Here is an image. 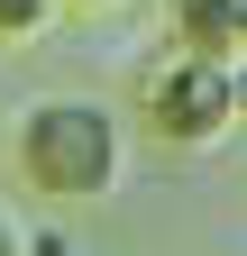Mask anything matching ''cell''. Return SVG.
Returning <instances> with one entry per match:
<instances>
[{"label": "cell", "mask_w": 247, "mask_h": 256, "mask_svg": "<svg viewBox=\"0 0 247 256\" xmlns=\"http://www.w3.org/2000/svg\"><path fill=\"white\" fill-rule=\"evenodd\" d=\"M55 10H128V0H55Z\"/></svg>", "instance_id": "obj_8"}, {"label": "cell", "mask_w": 247, "mask_h": 256, "mask_svg": "<svg viewBox=\"0 0 247 256\" xmlns=\"http://www.w3.org/2000/svg\"><path fill=\"white\" fill-rule=\"evenodd\" d=\"M146 128H156L165 146H183V156L220 146L229 128H238L229 64H210V55H165L156 74H146Z\"/></svg>", "instance_id": "obj_2"}, {"label": "cell", "mask_w": 247, "mask_h": 256, "mask_svg": "<svg viewBox=\"0 0 247 256\" xmlns=\"http://www.w3.org/2000/svg\"><path fill=\"white\" fill-rule=\"evenodd\" d=\"M46 28H55V0H0V37H46Z\"/></svg>", "instance_id": "obj_4"}, {"label": "cell", "mask_w": 247, "mask_h": 256, "mask_svg": "<svg viewBox=\"0 0 247 256\" xmlns=\"http://www.w3.org/2000/svg\"><path fill=\"white\" fill-rule=\"evenodd\" d=\"M0 256H28V220H18L10 202H0Z\"/></svg>", "instance_id": "obj_5"}, {"label": "cell", "mask_w": 247, "mask_h": 256, "mask_svg": "<svg viewBox=\"0 0 247 256\" xmlns=\"http://www.w3.org/2000/svg\"><path fill=\"white\" fill-rule=\"evenodd\" d=\"M10 156H18V183L37 202H55V210L110 202L128 183V128L92 92H37L18 110V128H10Z\"/></svg>", "instance_id": "obj_1"}, {"label": "cell", "mask_w": 247, "mask_h": 256, "mask_svg": "<svg viewBox=\"0 0 247 256\" xmlns=\"http://www.w3.org/2000/svg\"><path fill=\"white\" fill-rule=\"evenodd\" d=\"M229 92H238V119H247V55L229 64Z\"/></svg>", "instance_id": "obj_7"}, {"label": "cell", "mask_w": 247, "mask_h": 256, "mask_svg": "<svg viewBox=\"0 0 247 256\" xmlns=\"http://www.w3.org/2000/svg\"><path fill=\"white\" fill-rule=\"evenodd\" d=\"M28 256H74V247H64V229H28Z\"/></svg>", "instance_id": "obj_6"}, {"label": "cell", "mask_w": 247, "mask_h": 256, "mask_svg": "<svg viewBox=\"0 0 247 256\" xmlns=\"http://www.w3.org/2000/svg\"><path fill=\"white\" fill-rule=\"evenodd\" d=\"M165 18H174V55H210V64L247 55V0H165Z\"/></svg>", "instance_id": "obj_3"}]
</instances>
